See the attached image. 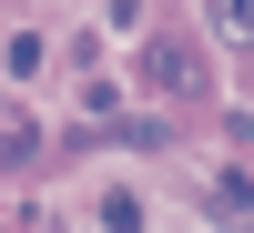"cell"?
Instances as JSON below:
<instances>
[{
	"label": "cell",
	"mask_w": 254,
	"mask_h": 233,
	"mask_svg": "<svg viewBox=\"0 0 254 233\" xmlns=\"http://www.w3.org/2000/svg\"><path fill=\"white\" fill-rule=\"evenodd\" d=\"M214 31L224 41H254V0H214Z\"/></svg>",
	"instance_id": "obj_4"
},
{
	"label": "cell",
	"mask_w": 254,
	"mask_h": 233,
	"mask_svg": "<svg viewBox=\"0 0 254 233\" xmlns=\"http://www.w3.org/2000/svg\"><path fill=\"white\" fill-rule=\"evenodd\" d=\"M214 213H224V223H254V183H244V173L214 183Z\"/></svg>",
	"instance_id": "obj_2"
},
{
	"label": "cell",
	"mask_w": 254,
	"mask_h": 233,
	"mask_svg": "<svg viewBox=\"0 0 254 233\" xmlns=\"http://www.w3.org/2000/svg\"><path fill=\"white\" fill-rule=\"evenodd\" d=\"M102 233H142V203L132 193H102Z\"/></svg>",
	"instance_id": "obj_3"
},
{
	"label": "cell",
	"mask_w": 254,
	"mask_h": 233,
	"mask_svg": "<svg viewBox=\"0 0 254 233\" xmlns=\"http://www.w3.org/2000/svg\"><path fill=\"white\" fill-rule=\"evenodd\" d=\"M142 71H153L163 92H193V51H163V41H153V51H142Z\"/></svg>",
	"instance_id": "obj_1"
}]
</instances>
